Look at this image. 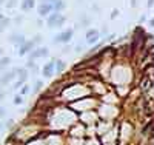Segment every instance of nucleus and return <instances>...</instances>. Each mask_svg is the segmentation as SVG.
<instances>
[{"label": "nucleus", "mask_w": 154, "mask_h": 145, "mask_svg": "<svg viewBox=\"0 0 154 145\" xmlns=\"http://www.w3.org/2000/svg\"><path fill=\"white\" fill-rule=\"evenodd\" d=\"M53 9V5H51L49 2H46V3H42L40 6H38V14L40 16H46L48 12Z\"/></svg>", "instance_id": "7"}, {"label": "nucleus", "mask_w": 154, "mask_h": 145, "mask_svg": "<svg viewBox=\"0 0 154 145\" xmlns=\"http://www.w3.org/2000/svg\"><path fill=\"white\" fill-rule=\"evenodd\" d=\"M22 102H23V99H22L20 96H16V97H14V103H22Z\"/></svg>", "instance_id": "16"}, {"label": "nucleus", "mask_w": 154, "mask_h": 145, "mask_svg": "<svg viewBox=\"0 0 154 145\" xmlns=\"http://www.w3.org/2000/svg\"><path fill=\"white\" fill-rule=\"evenodd\" d=\"M11 63V59L9 57H5V59H0V70H3V68H6L8 65Z\"/></svg>", "instance_id": "12"}, {"label": "nucleus", "mask_w": 154, "mask_h": 145, "mask_svg": "<svg viewBox=\"0 0 154 145\" xmlns=\"http://www.w3.org/2000/svg\"><path fill=\"white\" fill-rule=\"evenodd\" d=\"M3 96H5V93H3V91H0V100L3 99Z\"/></svg>", "instance_id": "20"}, {"label": "nucleus", "mask_w": 154, "mask_h": 145, "mask_svg": "<svg viewBox=\"0 0 154 145\" xmlns=\"http://www.w3.org/2000/svg\"><path fill=\"white\" fill-rule=\"evenodd\" d=\"M28 91H29V87H23V88H22V94H26Z\"/></svg>", "instance_id": "18"}, {"label": "nucleus", "mask_w": 154, "mask_h": 145, "mask_svg": "<svg viewBox=\"0 0 154 145\" xmlns=\"http://www.w3.org/2000/svg\"><path fill=\"white\" fill-rule=\"evenodd\" d=\"M14 3H16V0H9V2H8V6H12Z\"/></svg>", "instance_id": "19"}, {"label": "nucleus", "mask_w": 154, "mask_h": 145, "mask_svg": "<svg viewBox=\"0 0 154 145\" xmlns=\"http://www.w3.org/2000/svg\"><path fill=\"white\" fill-rule=\"evenodd\" d=\"M16 73H17V70H11V71L3 73V74H2V77H0V87L8 85V84L12 80V79L16 77Z\"/></svg>", "instance_id": "1"}, {"label": "nucleus", "mask_w": 154, "mask_h": 145, "mask_svg": "<svg viewBox=\"0 0 154 145\" xmlns=\"http://www.w3.org/2000/svg\"><path fill=\"white\" fill-rule=\"evenodd\" d=\"M53 73H54V62H49V63H46L45 67H43L42 74H43V77H51V76H53Z\"/></svg>", "instance_id": "6"}, {"label": "nucleus", "mask_w": 154, "mask_h": 145, "mask_svg": "<svg viewBox=\"0 0 154 145\" xmlns=\"http://www.w3.org/2000/svg\"><path fill=\"white\" fill-rule=\"evenodd\" d=\"M11 42H14L17 46H20L25 40H23V37H22V36H11Z\"/></svg>", "instance_id": "11"}, {"label": "nucleus", "mask_w": 154, "mask_h": 145, "mask_svg": "<svg viewBox=\"0 0 154 145\" xmlns=\"http://www.w3.org/2000/svg\"><path fill=\"white\" fill-rule=\"evenodd\" d=\"M34 6V0H23V3H22V9L25 11H28Z\"/></svg>", "instance_id": "10"}, {"label": "nucleus", "mask_w": 154, "mask_h": 145, "mask_svg": "<svg viewBox=\"0 0 154 145\" xmlns=\"http://www.w3.org/2000/svg\"><path fill=\"white\" fill-rule=\"evenodd\" d=\"M43 56H48V49L46 48H37V49H34L31 54H29V60L32 62V60H35V59H38V57H43Z\"/></svg>", "instance_id": "4"}, {"label": "nucleus", "mask_w": 154, "mask_h": 145, "mask_svg": "<svg viewBox=\"0 0 154 145\" xmlns=\"http://www.w3.org/2000/svg\"><path fill=\"white\" fill-rule=\"evenodd\" d=\"M3 2H6V0H0V5H2V3H3Z\"/></svg>", "instance_id": "21"}, {"label": "nucleus", "mask_w": 154, "mask_h": 145, "mask_svg": "<svg viewBox=\"0 0 154 145\" xmlns=\"http://www.w3.org/2000/svg\"><path fill=\"white\" fill-rule=\"evenodd\" d=\"M8 22H9L8 19H3L2 22H0V33H2V31L6 28V26H8Z\"/></svg>", "instance_id": "14"}, {"label": "nucleus", "mask_w": 154, "mask_h": 145, "mask_svg": "<svg viewBox=\"0 0 154 145\" xmlns=\"http://www.w3.org/2000/svg\"><path fill=\"white\" fill-rule=\"evenodd\" d=\"M40 88H42V82H40V80H37L35 85H34V93H37V91L40 90Z\"/></svg>", "instance_id": "15"}, {"label": "nucleus", "mask_w": 154, "mask_h": 145, "mask_svg": "<svg viewBox=\"0 0 154 145\" xmlns=\"http://www.w3.org/2000/svg\"><path fill=\"white\" fill-rule=\"evenodd\" d=\"M5 114H6V110H5L3 107H0V119H2V117H3Z\"/></svg>", "instance_id": "17"}, {"label": "nucleus", "mask_w": 154, "mask_h": 145, "mask_svg": "<svg viewBox=\"0 0 154 145\" xmlns=\"http://www.w3.org/2000/svg\"><path fill=\"white\" fill-rule=\"evenodd\" d=\"M97 39H99V33H97V30H89V31L86 33V40H88V43L96 42Z\"/></svg>", "instance_id": "8"}, {"label": "nucleus", "mask_w": 154, "mask_h": 145, "mask_svg": "<svg viewBox=\"0 0 154 145\" xmlns=\"http://www.w3.org/2000/svg\"><path fill=\"white\" fill-rule=\"evenodd\" d=\"M63 22H65V17L60 16V14H53L48 19V25L51 26V28H53V26H60Z\"/></svg>", "instance_id": "2"}, {"label": "nucleus", "mask_w": 154, "mask_h": 145, "mask_svg": "<svg viewBox=\"0 0 154 145\" xmlns=\"http://www.w3.org/2000/svg\"><path fill=\"white\" fill-rule=\"evenodd\" d=\"M16 76L19 77V82H20V84H25V80L28 79V71L23 70V68H22V70H17Z\"/></svg>", "instance_id": "9"}, {"label": "nucleus", "mask_w": 154, "mask_h": 145, "mask_svg": "<svg viewBox=\"0 0 154 145\" xmlns=\"http://www.w3.org/2000/svg\"><path fill=\"white\" fill-rule=\"evenodd\" d=\"M63 68H65V65H63L62 60H56L54 62V70L56 71H63Z\"/></svg>", "instance_id": "13"}, {"label": "nucleus", "mask_w": 154, "mask_h": 145, "mask_svg": "<svg viewBox=\"0 0 154 145\" xmlns=\"http://www.w3.org/2000/svg\"><path fill=\"white\" fill-rule=\"evenodd\" d=\"M32 46H34V43H32V42H23V43L20 45L19 54H20V56H25L26 52H29V51L32 49Z\"/></svg>", "instance_id": "5"}, {"label": "nucleus", "mask_w": 154, "mask_h": 145, "mask_svg": "<svg viewBox=\"0 0 154 145\" xmlns=\"http://www.w3.org/2000/svg\"><path fill=\"white\" fill-rule=\"evenodd\" d=\"M72 37V30H68V31H63V33H60L56 39H54V42H59V43H65V42H68L69 39Z\"/></svg>", "instance_id": "3"}]
</instances>
